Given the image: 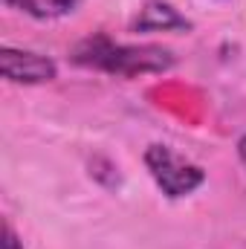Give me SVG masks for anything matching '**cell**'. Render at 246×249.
<instances>
[{
  "mask_svg": "<svg viewBox=\"0 0 246 249\" xmlns=\"http://www.w3.org/2000/svg\"><path fill=\"white\" fill-rule=\"evenodd\" d=\"M70 61L107 75H119V78H139V75L168 72L174 67V55L165 47H154V44L127 47V44L110 41L107 35H93L72 47Z\"/></svg>",
  "mask_w": 246,
  "mask_h": 249,
  "instance_id": "6da1fadb",
  "label": "cell"
},
{
  "mask_svg": "<svg viewBox=\"0 0 246 249\" xmlns=\"http://www.w3.org/2000/svg\"><path fill=\"white\" fill-rule=\"evenodd\" d=\"M145 165L165 197H185L206 183V174L200 165L183 160L180 154H174L165 145H151L145 151Z\"/></svg>",
  "mask_w": 246,
  "mask_h": 249,
  "instance_id": "7a4b0ae2",
  "label": "cell"
},
{
  "mask_svg": "<svg viewBox=\"0 0 246 249\" xmlns=\"http://www.w3.org/2000/svg\"><path fill=\"white\" fill-rule=\"evenodd\" d=\"M0 72L12 84H44L58 75V67L53 58H47L41 53L3 47L0 50Z\"/></svg>",
  "mask_w": 246,
  "mask_h": 249,
  "instance_id": "3957f363",
  "label": "cell"
},
{
  "mask_svg": "<svg viewBox=\"0 0 246 249\" xmlns=\"http://www.w3.org/2000/svg\"><path fill=\"white\" fill-rule=\"evenodd\" d=\"M191 20L165 0H148L133 18V32H188Z\"/></svg>",
  "mask_w": 246,
  "mask_h": 249,
  "instance_id": "277c9868",
  "label": "cell"
},
{
  "mask_svg": "<svg viewBox=\"0 0 246 249\" xmlns=\"http://www.w3.org/2000/svg\"><path fill=\"white\" fill-rule=\"evenodd\" d=\"M3 3L32 18H61V15H70L81 0H3Z\"/></svg>",
  "mask_w": 246,
  "mask_h": 249,
  "instance_id": "5b68a950",
  "label": "cell"
},
{
  "mask_svg": "<svg viewBox=\"0 0 246 249\" xmlns=\"http://www.w3.org/2000/svg\"><path fill=\"white\" fill-rule=\"evenodd\" d=\"M0 249H23V244L18 241V235H15V229H12L9 220H3V241H0Z\"/></svg>",
  "mask_w": 246,
  "mask_h": 249,
  "instance_id": "8992f818",
  "label": "cell"
},
{
  "mask_svg": "<svg viewBox=\"0 0 246 249\" xmlns=\"http://www.w3.org/2000/svg\"><path fill=\"white\" fill-rule=\"evenodd\" d=\"M238 157H241V162L246 165V136L241 139V142H238Z\"/></svg>",
  "mask_w": 246,
  "mask_h": 249,
  "instance_id": "52a82bcc",
  "label": "cell"
}]
</instances>
